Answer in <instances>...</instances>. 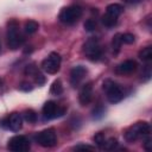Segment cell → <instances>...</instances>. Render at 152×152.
I'll return each instance as SVG.
<instances>
[{
	"instance_id": "1",
	"label": "cell",
	"mask_w": 152,
	"mask_h": 152,
	"mask_svg": "<svg viewBox=\"0 0 152 152\" xmlns=\"http://www.w3.org/2000/svg\"><path fill=\"white\" fill-rule=\"evenodd\" d=\"M150 133H151V126H150V124L146 122V121H139V122L129 126L124 132V137H125L126 141L134 142L139 138H144V137H146Z\"/></svg>"
},
{
	"instance_id": "2",
	"label": "cell",
	"mask_w": 152,
	"mask_h": 152,
	"mask_svg": "<svg viewBox=\"0 0 152 152\" xmlns=\"http://www.w3.org/2000/svg\"><path fill=\"white\" fill-rule=\"evenodd\" d=\"M7 46L11 49V50H17L19 49L24 42H25V38L24 36L20 33L19 31V26H18V23L15 20H11L8 23V26H7Z\"/></svg>"
},
{
	"instance_id": "3",
	"label": "cell",
	"mask_w": 152,
	"mask_h": 152,
	"mask_svg": "<svg viewBox=\"0 0 152 152\" xmlns=\"http://www.w3.org/2000/svg\"><path fill=\"white\" fill-rule=\"evenodd\" d=\"M83 10L78 5H70L66 7H63L58 14V19L61 23L66 24V25H72L75 24L81 17H82Z\"/></svg>"
},
{
	"instance_id": "4",
	"label": "cell",
	"mask_w": 152,
	"mask_h": 152,
	"mask_svg": "<svg viewBox=\"0 0 152 152\" xmlns=\"http://www.w3.org/2000/svg\"><path fill=\"white\" fill-rule=\"evenodd\" d=\"M83 52L86 53L88 59H90L91 62H96V61L101 59V57H102V48H101L100 40L96 37L89 38L83 45Z\"/></svg>"
},
{
	"instance_id": "5",
	"label": "cell",
	"mask_w": 152,
	"mask_h": 152,
	"mask_svg": "<svg viewBox=\"0 0 152 152\" xmlns=\"http://www.w3.org/2000/svg\"><path fill=\"white\" fill-rule=\"evenodd\" d=\"M102 88L106 91L107 100L110 103H118L124 99V91L116 82H114L112 80H106L103 82Z\"/></svg>"
},
{
	"instance_id": "6",
	"label": "cell",
	"mask_w": 152,
	"mask_h": 152,
	"mask_svg": "<svg viewBox=\"0 0 152 152\" xmlns=\"http://www.w3.org/2000/svg\"><path fill=\"white\" fill-rule=\"evenodd\" d=\"M61 62H62L61 55L58 52L52 51V52L49 53V56L45 59H43V62H42V69L45 72L51 74V75L57 74L59 71V69H61Z\"/></svg>"
},
{
	"instance_id": "7",
	"label": "cell",
	"mask_w": 152,
	"mask_h": 152,
	"mask_svg": "<svg viewBox=\"0 0 152 152\" xmlns=\"http://www.w3.org/2000/svg\"><path fill=\"white\" fill-rule=\"evenodd\" d=\"M36 141L43 147H53L57 144V134L55 128H46L34 135Z\"/></svg>"
},
{
	"instance_id": "8",
	"label": "cell",
	"mask_w": 152,
	"mask_h": 152,
	"mask_svg": "<svg viewBox=\"0 0 152 152\" xmlns=\"http://www.w3.org/2000/svg\"><path fill=\"white\" fill-rule=\"evenodd\" d=\"M42 112H43V116L45 120H51V119H56V118L64 115L66 112V108L57 106L55 101H46L43 106Z\"/></svg>"
},
{
	"instance_id": "9",
	"label": "cell",
	"mask_w": 152,
	"mask_h": 152,
	"mask_svg": "<svg viewBox=\"0 0 152 152\" xmlns=\"http://www.w3.org/2000/svg\"><path fill=\"white\" fill-rule=\"evenodd\" d=\"M31 147L30 141L24 135H14L8 140L7 148L13 152H26Z\"/></svg>"
},
{
	"instance_id": "10",
	"label": "cell",
	"mask_w": 152,
	"mask_h": 152,
	"mask_svg": "<svg viewBox=\"0 0 152 152\" xmlns=\"http://www.w3.org/2000/svg\"><path fill=\"white\" fill-rule=\"evenodd\" d=\"M88 74V70L86 66L83 65H76L71 69L70 71V83L74 88L78 87L80 83L83 81V78L86 77V75Z\"/></svg>"
},
{
	"instance_id": "11",
	"label": "cell",
	"mask_w": 152,
	"mask_h": 152,
	"mask_svg": "<svg viewBox=\"0 0 152 152\" xmlns=\"http://www.w3.org/2000/svg\"><path fill=\"white\" fill-rule=\"evenodd\" d=\"M91 99H93V83L87 82L86 84H83V87L80 90L78 101H80L81 106H87L90 103Z\"/></svg>"
},
{
	"instance_id": "12",
	"label": "cell",
	"mask_w": 152,
	"mask_h": 152,
	"mask_svg": "<svg viewBox=\"0 0 152 152\" xmlns=\"http://www.w3.org/2000/svg\"><path fill=\"white\" fill-rule=\"evenodd\" d=\"M138 68V63L134 59H127L124 61L122 63H120L116 68H115V72L118 75H129L132 72H134Z\"/></svg>"
},
{
	"instance_id": "13",
	"label": "cell",
	"mask_w": 152,
	"mask_h": 152,
	"mask_svg": "<svg viewBox=\"0 0 152 152\" xmlns=\"http://www.w3.org/2000/svg\"><path fill=\"white\" fill-rule=\"evenodd\" d=\"M23 115L19 114L18 112H13L8 115V121H10V129L13 132H18L23 127Z\"/></svg>"
},
{
	"instance_id": "14",
	"label": "cell",
	"mask_w": 152,
	"mask_h": 152,
	"mask_svg": "<svg viewBox=\"0 0 152 152\" xmlns=\"http://www.w3.org/2000/svg\"><path fill=\"white\" fill-rule=\"evenodd\" d=\"M106 11L108 14L114 15V17H119L122 12H124V7L120 4H110L106 7Z\"/></svg>"
},
{
	"instance_id": "15",
	"label": "cell",
	"mask_w": 152,
	"mask_h": 152,
	"mask_svg": "<svg viewBox=\"0 0 152 152\" xmlns=\"http://www.w3.org/2000/svg\"><path fill=\"white\" fill-rule=\"evenodd\" d=\"M104 114H106V108H104V106L101 104V103H99L97 106H95V107L93 108V110H91V116H93L94 120H100V119H102V118L104 116Z\"/></svg>"
},
{
	"instance_id": "16",
	"label": "cell",
	"mask_w": 152,
	"mask_h": 152,
	"mask_svg": "<svg viewBox=\"0 0 152 152\" xmlns=\"http://www.w3.org/2000/svg\"><path fill=\"white\" fill-rule=\"evenodd\" d=\"M39 28V24L34 20H27L24 25V31L27 33V34H33L38 31Z\"/></svg>"
},
{
	"instance_id": "17",
	"label": "cell",
	"mask_w": 152,
	"mask_h": 152,
	"mask_svg": "<svg viewBox=\"0 0 152 152\" xmlns=\"http://www.w3.org/2000/svg\"><path fill=\"white\" fill-rule=\"evenodd\" d=\"M23 119L28 124H36L37 122V113L33 109H25L23 113Z\"/></svg>"
},
{
	"instance_id": "18",
	"label": "cell",
	"mask_w": 152,
	"mask_h": 152,
	"mask_svg": "<svg viewBox=\"0 0 152 152\" xmlns=\"http://www.w3.org/2000/svg\"><path fill=\"white\" fill-rule=\"evenodd\" d=\"M121 45H122V42H121V33H116L114 34L113 39H112V49H113V53L114 55H118L120 49H121Z\"/></svg>"
},
{
	"instance_id": "19",
	"label": "cell",
	"mask_w": 152,
	"mask_h": 152,
	"mask_svg": "<svg viewBox=\"0 0 152 152\" xmlns=\"http://www.w3.org/2000/svg\"><path fill=\"white\" fill-rule=\"evenodd\" d=\"M139 58L144 62H150L152 59V46L148 45L139 51Z\"/></svg>"
},
{
	"instance_id": "20",
	"label": "cell",
	"mask_w": 152,
	"mask_h": 152,
	"mask_svg": "<svg viewBox=\"0 0 152 152\" xmlns=\"http://www.w3.org/2000/svg\"><path fill=\"white\" fill-rule=\"evenodd\" d=\"M102 24L106 26V27H113L116 25L118 23V17H114V15H110L108 13H106L103 17H102Z\"/></svg>"
},
{
	"instance_id": "21",
	"label": "cell",
	"mask_w": 152,
	"mask_h": 152,
	"mask_svg": "<svg viewBox=\"0 0 152 152\" xmlns=\"http://www.w3.org/2000/svg\"><path fill=\"white\" fill-rule=\"evenodd\" d=\"M50 93L52 94V95H61L62 93H63V86H62V82H61V80H55L53 82H52V84H51V88H50Z\"/></svg>"
},
{
	"instance_id": "22",
	"label": "cell",
	"mask_w": 152,
	"mask_h": 152,
	"mask_svg": "<svg viewBox=\"0 0 152 152\" xmlns=\"http://www.w3.org/2000/svg\"><path fill=\"white\" fill-rule=\"evenodd\" d=\"M118 147V140L116 138H106L104 142H103V146H102V150H106V151H113L114 148Z\"/></svg>"
},
{
	"instance_id": "23",
	"label": "cell",
	"mask_w": 152,
	"mask_h": 152,
	"mask_svg": "<svg viewBox=\"0 0 152 152\" xmlns=\"http://www.w3.org/2000/svg\"><path fill=\"white\" fill-rule=\"evenodd\" d=\"M93 140H94V142H95L100 148H102L103 142H104V140H106V137H104V134H103L102 132H99V133H96V134L93 137Z\"/></svg>"
},
{
	"instance_id": "24",
	"label": "cell",
	"mask_w": 152,
	"mask_h": 152,
	"mask_svg": "<svg viewBox=\"0 0 152 152\" xmlns=\"http://www.w3.org/2000/svg\"><path fill=\"white\" fill-rule=\"evenodd\" d=\"M33 78H34V83H36L37 86H43V84L45 83V81H46L45 76H44L39 70L33 75Z\"/></svg>"
},
{
	"instance_id": "25",
	"label": "cell",
	"mask_w": 152,
	"mask_h": 152,
	"mask_svg": "<svg viewBox=\"0 0 152 152\" xmlns=\"http://www.w3.org/2000/svg\"><path fill=\"white\" fill-rule=\"evenodd\" d=\"M134 40H135V37L132 33H122L121 34V42L125 44H133Z\"/></svg>"
},
{
	"instance_id": "26",
	"label": "cell",
	"mask_w": 152,
	"mask_h": 152,
	"mask_svg": "<svg viewBox=\"0 0 152 152\" xmlns=\"http://www.w3.org/2000/svg\"><path fill=\"white\" fill-rule=\"evenodd\" d=\"M37 71H38V69H37V66H36L34 63H31V64L27 65V66L25 68V70H24L25 75H28V76H33Z\"/></svg>"
},
{
	"instance_id": "27",
	"label": "cell",
	"mask_w": 152,
	"mask_h": 152,
	"mask_svg": "<svg viewBox=\"0 0 152 152\" xmlns=\"http://www.w3.org/2000/svg\"><path fill=\"white\" fill-rule=\"evenodd\" d=\"M84 28L88 31V32H91L96 28V21L94 19H88L86 23H84Z\"/></svg>"
},
{
	"instance_id": "28",
	"label": "cell",
	"mask_w": 152,
	"mask_h": 152,
	"mask_svg": "<svg viewBox=\"0 0 152 152\" xmlns=\"http://www.w3.org/2000/svg\"><path fill=\"white\" fill-rule=\"evenodd\" d=\"M74 150H76V151H94L95 146L87 145V144H78V145H76L74 147Z\"/></svg>"
},
{
	"instance_id": "29",
	"label": "cell",
	"mask_w": 152,
	"mask_h": 152,
	"mask_svg": "<svg viewBox=\"0 0 152 152\" xmlns=\"http://www.w3.org/2000/svg\"><path fill=\"white\" fill-rule=\"evenodd\" d=\"M19 89L21 90V91H31L32 89H33V87H32V84L30 83V82H21L20 84H19Z\"/></svg>"
},
{
	"instance_id": "30",
	"label": "cell",
	"mask_w": 152,
	"mask_h": 152,
	"mask_svg": "<svg viewBox=\"0 0 152 152\" xmlns=\"http://www.w3.org/2000/svg\"><path fill=\"white\" fill-rule=\"evenodd\" d=\"M144 148L146 151H151V148H152V139H151L150 134L144 137Z\"/></svg>"
},
{
	"instance_id": "31",
	"label": "cell",
	"mask_w": 152,
	"mask_h": 152,
	"mask_svg": "<svg viewBox=\"0 0 152 152\" xmlns=\"http://www.w3.org/2000/svg\"><path fill=\"white\" fill-rule=\"evenodd\" d=\"M0 127L4 129H10V121H8V116H5L0 120Z\"/></svg>"
},
{
	"instance_id": "32",
	"label": "cell",
	"mask_w": 152,
	"mask_h": 152,
	"mask_svg": "<svg viewBox=\"0 0 152 152\" xmlns=\"http://www.w3.org/2000/svg\"><path fill=\"white\" fill-rule=\"evenodd\" d=\"M142 76H145V77H144V81H148V80L151 78V66H150V65H146L145 72L142 74Z\"/></svg>"
},
{
	"instance_id": "33",
	"label": "cell",
	"mask_w": 152,
	"mask_h": 152,
	"mask_svg": "<svg viewBox=\"0 0 152 152\" xmlns=\"http://www.w3.org/2000/svg\"><path fill=\"white\" fill-rule=\"evenodd\" d=\"M124 1H126L127 4H138V2H140L141 0H124Z\"/></svg>"
},
{
	"instance_id": "34",
	"label": "cell",
	"mask_w": 152,
	"mask_h": 152,
	"mask_svg": "<svg viewBox=\"0 0 152 152\" xmlns=\"http://www.w3.org/2000/svg\"><path fill=\"white\" fill-rule=\"evenodd\" d=\"M1 86H2V80L0 78V87H1Z\"/></svg>"
},
{
	"instance_id": "35",
	"label": "cell",
	"mask_w": 152,
	"mask_h": 152,
	"mask_svg": "<svg viewBox=\"0 0 152 152\" xmlns=\"http://www.w3.org/2000/svg\"><path fill=\"white\" fill-rule=\"evenodd\" d=\"M0 50H1V46H0Z\"/></svg>"
}]
</instances>
